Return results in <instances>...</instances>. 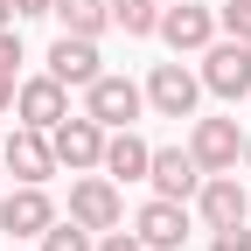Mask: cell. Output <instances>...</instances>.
<instances>
[{
	"label": "cell",
	"instance_id": "obj_1",
	"mask_svg": "<svg viewBox=\"0 0 251 251\" xmlns=\"http://www.w3.org/2000/svg\"><path fill=\"white\" fill-rule=\"evenodd\" d=\"M84 112L98 119L105 133H112V126H133V119L147 112V84L112 77V70H105V77H91V84H84Z\"/></svg>",
	"mask_w": 251,
	"mask_h": 251
},
{
	"label": "cell",
	"instance_id": "obj_2",
	"mask_svg": "<svg viewBox=\"0 0 251 251\" xmlns=\"http://www.w3.org/2000/svg\"><path fill=\"white\" fill-rule=\"evenodd\" d=\"M202 91H216V98H251V42H209L202 49Z\"/></svg>",
	"mask_w": 251,
	"mask_h": 251
},
{
	"label": "cell",
	"instance_id": "obj_3",
	"mask_svg": "<svg viewBox=\"0 0 251 251\" xmlns=\"http://www.w3.org/2000/svg\"><path fill=\"white\" fill-rule=\"evenodd\" d=\"M70 216L91 230V237H105V230H119L126 224V202H119V181L112 175H84L77 188H70Z\"/></svg>",
	"mask_w": 251,
	"mask_h": 251
},
{
	"label": "cell",
	"instance_id": "obj_4",
	"mask_svg": "<svg viewBox=\"0 0 251 251\" xmlns=\"http://www.w3.org/2000/svg\"><path fill=\"white\" fill-rule=\"evenodd\" d=\"M49 147H56V168H77V175H91V168H98L105 161V126L98 119H56L49 126Z\"/></svg>",
	"mask_w": 251,
	"mask_h": 251
},
{
	"label": "cell",
	"instance_id": "obj_5",
	"mask_svg": "<svg viewBox=\"0 0 251 251\" xmlns=\"http://www.w3.org/2000/svg\"><path fill=\"white\" fill-rule=\"evenodd\" d=\"M188 153H196L202 175L237 168V161H244V133H237V119H196V126H188Z\"/></svg>",
	"mask_w": 251,
	"mask_h": 251
},
{
	"label": "cell",
	"instance_id": "obj_6",
	"mask_svg": "<svg viewBox=\"0 0 251 251\" xmlns=\"http://www.w3.org/2000/svg\"><path fill=\"white\" fill-rule=\"evenodd\" d=\"M153 35H161L175 56H196V49H209V42H216V14H209V7H196V0H168Z\"/></svg>",
	"mask_w": 251,
	"mask_h": 251
},
{
	"label": "cell",
	"instance_id": "obj_7",
	"mask_svg": "<svg viewBox=\"0 0 251 251\" xmlns=\"http://www.w3.org/2000/svg\"><path fill=\"white\" fill-rule=\"evenodd\" d=\"M196 98H202V77H196V70H181V63H153L147 105L161 112V119H196Z\"/></svg>",
	"mask_w": 251,
	"mask_h": 251
},
{
	"label": "cell",
	"instance_id": "obj_8",
	"mask_svg": "<svg viewBox=\"0 0 251 251\" xmlns=\"http://www.w3.org/2000/svg\"><path fill=\"white\" fill-rule=\"evenodd\" d=\"M196 216H202L209 230H224V224H244V216H251V196H244L237 168H224V175H202V188H196Z\"/></svg>",
	"mask_w": 251,
	"mask_h": 251
},
{
	"label": "cell",
	"instance_id": "obj_9",
	"mask_svg": "<svg viewBox=\"0 0 251 251\" xmlns=\"http://www.w3.org/2000/svg\"><path fill=\"white\" fill-rule=\"evenodd\" d=\"M133 237H140L147 251H181V244H188V202L153 196V202L133 216Z\"/></svg>",
	"mask_w": 251,
	"mask_h": 251
},
{
	"label": "cell",
	"instance_id": "obj_10",
	"mask_svg": "<svg viewBox=\"0 0 251 251\" xmlns=\"http://www.w3.org/2000/svg\"><path fill=\"white\" fill-rule=\"evenodd\" d=\"M49 224H56V202L42 196V181H21L14 196H0V230H7L14 244L21 237H42Z\"/></svg>",
	"mask_w": 251,
	"mask_h": 251
},
{
	"label": "cell",
	"instance_id": "obj_11",
	"mask_svg": "<svg viewBox=\"0 0 251 251\" xmlns=\"http://www.w3.org/2000/svg\"><path fill=\"white\" fill-rule=\"evenodd\" d=\"M147 181H153V196H175V202H188V196L202 188V168H196V153H188V147H153Z\"/></svg>",
	"mask_w": 251,
	"mask_h": 251
},
{
	"label": "cell",
	"instance_id": "obj_12",
	"mask_svg": "<svg viewBox=\"0 0 251 251\" xmlns=\"http://www.w3.org/2000/svg\"><path fill=\"white\" fill-rule=\"evenodd\" d=\"M14 112H21V126H49L56 119H70V84H56V77H28V84H14Z\"/></svg>",
	"mask_w": 251,
	"mask_h": 251
},
{
	"label": "cell",
	"instance_id": "obj_13",
	"mask_svg": "<svg viewBox=\"0 0 251 251\" xmlns=\"http://www.w3.org/2000/svg\"><path fill=\"white\" fill-rule=\"evenodd\" d=\"M0 161H7L21 181H49V175H56V147H49V133H42V126H21V133H7Z\"/></svg>",
	"mask_w": 251,
	"mask_h": 251
},
{
	"label": "cell",
	"instance_id": "obj_14",
	"mask_svg": "<svg viewBox=\"0 0 251 251\" xmlns=\"http://www.w3.org/2000/svg\"><path fill=\"white\" fill-rule=\"evenodd\" d=\"M49 77H56V84L105 77V70H98V42H91V35H56V42H49Z\"/></svg>",
	"mask_w": 251,
	"mask_h": 251
},
{
	"label": "cell",
	"instance_id": "obj_15",
	"mask_svg": "<svg viewBox=\"0 0 251 251\" xmlns=\"http://www.w3.org/2000/svg\"><path fill=\"white\" fill-rule=\"evenodd\" d=\"M147 161H153V147L133 133V126H112V133H105V175L112 181H147Z\"/></svg>",
	"mask_w": 251,
	"mask_h": 251
},
{
	"label": "cell",
	"instance_id": "obj_16",
	"mask_svg": "<svg viewBox=\"0 0 251 251\" xmlns=\"http://www.w3.org/2000/svg\"><path fill=\"white\" fill-rule=\"evenodd\" d=\"M49 14L63 21V35H91V42L112 28V7H105V0H49Z\"/></svg>",
	"mask_w": 251,
	"mask_h": 251
},
{
	"label": "cell",
	"instance_id": "obj_17",
	"mask_svg": "<svg viewBox=\"0 0 251 251\" xmlns=\"http://www.w3.org/2000/svg\"><path fill=\"white\" fill-rule=\"evenodd\" d=\"M112 7V28H126V35H153L161 28V0H105Z\"/></svg>",
	"mask_w": 251,
	"mask_h": 251
},
{
	"label": "cell",
	"instance_id": "obj_18",
	"mask_svg": "<svg viewBox=\"0 0 251 251\" xmlns=\"http://www.w3.org/2000/svg\"><path fill=\"white\" fill-rule=\"evenodd\" d=\"M91 244H98V237H91L77 216H63V224H49V230H42V251H91Z\"/></svg>",
	"mask_w": 251,
	"mask_h": 251
},
{
	"label": "cell",
	"instance_id": "obj_19",
	"mask_svg": "<svg viewBox=\"0 0 251 251\" xmlns=\"http://www.w3.org/2000/svg\"><path fill=\"white\" fill-rule=\"evenodd\" d=\"M216 28H224V35H237V42H251V0H224Z\"/></svg>",
	"mask_w": 251,
	"mask_h": 251
},
{
	"label": "cell",
	"instance_id": "obj_20",
	"mask_svg": "<svg viewBox=\"0 0 251 251\" xmlns=\"http://www.w3.org/2000/svg\"><path fill=\"white\" fill-rule=\"evenodd\" d=\"M209 251H251V230L244 224H224V230L209 237Z\"/></svg>",
	"mask_w": 251,
	"mask_h": 251
},
{
	"label": "cell",
	"instance_id": "obj_21",
	"mask_svg": "<svg viewBox=\"0 0 251 251\" xmlns=\"http://www.w3.org/2000/svg\"><path fill=\"white\" fill-rule=\"evenodd\" d=\"M14 63H21V35L0 28V77H14Z\"/></svg>",
	"mask_w": 251,
	"mask_h": 251
},
{
	"label": "cell",
	"instance_id": "obj_22",
	"mask_svg": "<svg viewBox=\"0 0 251 251\" xmlns=\"http://www.w3.org/2000/svg\"><path fill=\"white\" fill-rule=\"evenodd\" d=\"M91 251H147V244H140V237H133V230H105V237H98V244H91Z\"/></svg>",
	"mask_w": 251,
	"mask_h": 251
},
{
	"label": "cell",
	"instance_id": "obj_23",
	"mask_svg": "<svg viewBox=\"0 0 251 251\" xmlns=\"http://www.w3.org/2000/svg\"><path fill=\"white\" fill-rule=\"evenodd\" d=\"M14 14H49V0H14Z\"/></svg>",
	"mask_w": 251,
	"mask_h": 251
},
{
	"label": "cell",
	"instance_id": "obj_24",
	"mask_svg": "<svg viewBox=\"0 0 251 251\" xmlns=\"http://www.w3.org/2000/svg\"><path fill=\"white\" fill-rule=\"evenodd\" d=\"M14 105V77H0V112H7Z\"/></svg>",
	"mask_w": 251,
	"mask_h": 251
},
{
	"label": "cell",
	"instance_id": "obj_25",
	"mask_svg": "<svg viewBox=\"0 0 251 251\" xmlns=\"http://www.w3.org/2000/svg\"><path fill=\"white\" fill-rule=\"evenodd\" d=\"M0 28H14V0H0Z\"/></svg>",
	"mask_w": 251,
	"mask_h": 251
},
{
	"label": "cell",
	"instance_id": "obj_26",
	"mask_svg": "<svg viewBox=\"0 0 251 251\" xmlns=\"http://www.w3.org/2000/svg\"><path fill=\"white\" fill-rule=\"evenodd\" d=\"M244 168H251V133H244Z\"/></svg>",
	"mask_w": 251,
	"mask_h": 251
},
{
	"label": "cell",
	"instance_id": "obj_27",
	"mask_svg": "<svg viewBox=\"0 0 251 251\" xmlns=\"http://www.w3.org/2000/svg\"><path fill=\"white\" fill-rule=\"evenodd\" d=\"M0 147H7V133H0Z\"/></svg>",
	"mask_w": 251,
	"mask_h": 251
},
{
	"label": "cell",
	"instance_id": "obj_28",
	"mask_svg": "<svg viewBox=\"0 0 251 251\" xmlns=\"http://www.w3.org/2000/svg\"><path fill=\"white\" fill-rule=\"evenodd\" d=\"M161 7H168V0H161Z\"/></svg>",
	"mask_w": 251,
	"mask_h": 251
}]
</instances>
